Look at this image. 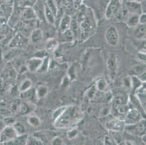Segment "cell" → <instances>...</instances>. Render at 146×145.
<instances>
[{
    "label": "cell",
    "instance_id": "cell-33",
    "mask_svg": "<svg viewBox=\"0 0 146 145\" xmlns=\"http://www.w3.org/2000/svg\"><path fill=\"white\" fill-rule=\"evenodd\" d=\"M121 132H113V131H109V134L114 140L116 144H123L124 142V139L122 137Z\"/></svg>",
    "mask_w": 146,
    "mask_h": 145
},
{
    "label": "cell",
    "instance_id": "cell-38",
    "mask_svg": "<svg viewBox=\"0 0 146 145\" xmlns=\"http://www.w3.org/2000/svg\"><path fill=\"white\" fill-rule=\"evenodd\" d=\"M79 129H78L77 128L72 127L67 132L68 139H70V140H73V139L77 137V136L79 135Z\"/></svg>",
    "mask_w": 146,
    "mask_h": 145
},
{
    "label": "cell",
    "instance_id": "cell-21",
    "mask_svg": "<svg viewBox=\"0 0 146 145\" xmlns=\"http://www.w3.org/2000/svg\"><path fill=\"white\" fill-rule=\"evenodd\" d=\"M59 46V42L54 38H50L47 39L45 44V50L47 52H54L58 50Z\"/></svg>",
    "mask_w": 146,
    "mask_h": 145
},
{
    "label": "cell",
    "instance_id": "cell-5",
    "mask_svg": "<svg viewBox=\"0 0 146 145\" xmlns=\"http://www.w3.org/2000/svg\"><path fill=\"white\" fill-rule=\"evenodd\" d=\"M129 94L125 91L117 92L115 95H113L111 101V109H115L120 106L126 105L129 102Z\"/></svg>",
    "mask_w": 146,
    "mask_h": 145
},
{
    "label": "cell",
    "instance_id": "cell-15",
    "mask_svg": "<svg viewBox=\"0 0 146 145\" xmlns=\"http://www.w3.org/2000/svg\"><path fill=\"white\" fill-rule=\"evenodd\" d=\"M133 36L138 40H145L146 36V26L145 24H138L136 27L134 28Z\"/></svg>",
    "mask_w": 146,
    "mask_h": 145
},
{
    "label": "cell",
    "instance_id": "cell-37",
    "mask_svg": "<svg viewBox=\"0 0 146 145\" xmlns=\"http://www.w3.org/2000/svg\"><path fill=\"white\" fill-rule=\"evenodd\" d=\"M144 72H145V66H136L132 68L131 70L132 75H135V76H139Z\"/></svg>",
    "mask_w": 146,
    "mask_h": 145
},
{
    "label": "cell",
    "instance_id": "cell-34",
    "mask_svg": "<svg viewBox=\"0 0 146 145\" xmlns=\"http://www.w3.org/2000/svg\"><path fill=\"white\" fill-rule=\"evenodd\" d=\"M62 36L66 42H73L75 39V35L71 28H69L64 33H62Z\"/></svg>",
    "mask_w": 146,
    "mask_h": 145
},
{
    "label": "cell",
    "instance_id": "cell-13",
    "mask_svg": "<svg viewBox=\"0 0 146 145\" xmlns=\"http://www.w3.org/2000/svg\"><path fill=\"white\" fill-rule=\"evenodd\" d=\"M71 21H72V18L69 15H63L60 18V21L59 26H58V30L61 34L64 33L69 28H71Z\"/></svg>",
    "mask_w": 146,
    "mask_h": 145
},
{
    "label": "cell",
    "instance_id": "cell-6",
    "mask_svg": "<svg viewBox=\"0 0 146 145\" xmlns=\"http://www.w3.org/2000/svg\"><path fill=\"white\" fill-rule=\"evenodd\" d=\"M145 118L143 114L137 109H129L124 115V122L125 125L134 124L139 122L140 120Z\"/></svg>",
    "mask_w": 146,
    "mask_h": 145
},
{
    "label": "cell",
    "instance_id": "cell-48",
    "mask_svg": "<svg viewBox=\"0 0 146 145\" xmlns=\"http://www.w3.org/2000/svg\"><path fill=\"white\" fill-rule=\"evenodd\" d=\"M138 58L142 60L143 62H145V52L143 51V52H140L138 53Z\"/></svg>",
    "mask_w": 146,
    "mask_h": 145
},
{
    "label": "cell",
    "instance_id": "cell-2",
    "mask_svg": "<svg viewBox=\"0 0 146 145\" xmlns=\"http://www.w3.org/2000/svg\"><path fill=\"white\" fill-rule=\"evenodd\" d=\"M145 119L143 118L142 120H140V121L136 123L125 125L124 131H125L127 134H130V135L141 137L142 136L145 134Z\"/></svg>",
    "mask_w": 146,
    "mask_h": 145
},
{
    "label": "cell",
    "instance_id": "cell-18",
    "mask_svg": "<svg viewBox=\"0 0 146 145\" xmlns=\"http://www.w3.org/2000/svg\"><path fill=\"white\" fill-rule=\"evenodd\" d=\"M44 4L42 2V0H38L34 5V9L35 14L36 15L37 19L40 20V21H43V18H44Z\"/></svg>",
    "mask_w": 146,
    "mask_h": 145
},
{
    "label": "cell",
    "instance_id": "cell-7",
    "mask_svg": "<svg viewBox=\"0 0 146 145\" xmlns=\"http://www.w3.org/2000/svg\"><path fill=\"white\" fill-rule=\"evenodd\" d=\"M106 41L110 46H115L118 44L119 41V34L118 29L114 26H111L105 33Z\"/></svg>",
    "mask_w": 146,
    "mask_h": 145
},
{
    "label": "cell",
    "instance_id": "cell-45",
    "mask_svg": "<svg viewBox=\"0 0 146 145\" xmlns=\"http://www.w3.org/2000/svg\"><path fill=\"white\" fill-rule=\"evenodd\" d=\"M51 144L52 145H63L65 144L64 141L59 136H55L51 141Z\"/></svg>",
    "mask_w": 146,
    "mask_h": 145
},
{
    "label": "cell",
    "instance_id": "cell-31",
    "mask_svg": "<svg viewBox=\"0 0 146 145\" xmlns=\"http://www.w3.org/2000/svg\"><path fill=\"white\" fill-rule=\"evenodd\" d=\"M44 144V142L39 138L38 136H36L34 135L28 136L27 142L26 145H42Z\"/></svg>",
    "mask_w": 146,
    "mask_h": 145
},
{
    "label": "cell",
    "instance_id": "cell-44",
    "mask_svg": "<svg viewBox=\"0 0 146 145\" xmlns=\"http://www.w3.org/2000/svg\"><path fill=\"white\" fill-rule=\"evenodd\" d=\"M103 144L106 145L116 144V143H115V142H114V140L110 134L105 136L104 138H103Z\"/></svg>",
    "mask_w": 146,
    "mask_h": 145
},
{
    "label": "cell",
    "instance_id": "cell-35",
    "mask_svg": "<svg viewBox=\"0 0 146 145\" xmlns=\"http://www.w3.org/2000/svg\"><path fill=\"white\" fill-rule=\"evenodd\" d=\"M45 5H47V7L52 12L53 14L55 15V17H56L57 14H58V10H59V7H58V6L57 5V4L55 3V0H46Z\"/></svg>",
    "mask_w": 146,
    "mask_h": 145
},
{
    "label": "cell",
    "instance_id": "cell-24",
    "mask_svg": "<svg viewBox=\"0 0 146 145\" xmlns=\"http://www.w3.org/2000/svg\"><path fill=\"white\" fill-rule=\"evenodd\" d=\"M44 19L47 21L50 25L52 26H55V23H56V17L52 12L47 7V6L44 4Z\"/></svg>",
    "mask_w": 146,
    "mask_h": 145
},
{
    "label": "cell",
    "instance_id": "cell-49",
    "mask_svg": "<svg viewBox=\"0 0 146 145\" xmlns=\"http://www.w3.org/2000/svg\"><path fill=\"white\" fill-rule=\"evenodd\" d=\"M73 2H74V6L77 8V7H79L81 6L82 2H83V0H73Z\"/></svg>",
    "mask_w": 146,
    "mask_h": 145
},
{
    "label": "cell",
    "instance_id": "cell-14",
    "mask_svg": "<svg viewBox=\"0 0 146 145\" xmlns=\"http://www.w3.org/2000/svg\"><path fill=\"white\" fill-rule=\"evenodd\" d=\"M20 98L21 100L29 101V102H34L38 99L36 94V89L34 87H31L29 90L20 93Z\"/></svg>",
    "mask_w": 146,
    "mask_h": 145
},
{
    "label": "cell",
    "instance_id": "cell-28",
    "mask_svg": "<svg viewBox=\"0 0 146 145\" xmlns=\"http://www.w3.org/2000/svg\"><path fill=\"white\" fill-rule=\"evenodd\" d=\"M50 67V59L48 56L45 57L42 59V65L40 66V68L39 69L37 73H44L49 70Z\"/></svg>",
    "mask_w": 146,
    "mask_h": 145
},
{
    "label": "cell",
    "instance_id": "cell-40",
    "mask_svg": "<svg viewBox=\"0 0 146 145\" xmlns=\"http://www.w3.org/2000/svg\"><path fill=\"white\" fill-rule=\"evenodd\" d=\"M21 102H22L21 99H15V100L10 104V105L9 106V107H10V109L12 111V113H18V109H19L20 105H21Z\"/></svg>",
    "mask_w": 146,
    "mask_h": 145
},
{
    "label": "cell",
    "instance_id": "cell-9",
    "mask_svg": "<svg viewBox=\"0 0 146 145\" xmlns=\"http://www.w3.org/2000/svg\"><path fill=\"white\" fill-rule=\"evenodd\" d=\"M106 65H107V68L108 70V73H109V76L111 79H113L114 77L116 76V72L118 70V60L115 54L111 53L109 54L107 62H106Z\"/></svg>",
    "mask_w": 146,
    "mask_h": 145
},
{
    "label": "cell",
    "instance_id": "cell-32",
    "mask_svg": "<svg viewBox=\"0 0 146 145\" xmlns=\"http://www.w3.org/2000/svg\"><path fill=\"white\" fill-rule=\"evenodd\" d=\"M14 129L16 131L18 135H21V134H26V128L25 127L24 124L21 122L15 121V123L13 125Z\"/></svg>",
    "mask_w": 146,
    "mask_h": 145
},
{
    "label": "cell",
    "instance_id": "cell-36",
    "mask_svg": "<svg viewBox=\"0 0 146 145\" xmlns=\"http://www.w3.org/2000/svg\"><path fill=\"white\" fill-rule=\"evenodd\" d=\"M12 111L10 110V107L7 106L5 103L0 102V115L2 116L6 117L11 115Z\"/></svg>",
    "mask_w": 146,
    "mask_h": 145
},
{
    "label": "cell",
    "instance_id": "cell-50",
    "mask_svg": "<svg viewBox=\"0 0 146 145\" xmlns=\"http://www.w3.org/2000/svg\"><path fill=\"white\" fill-rule=\"evenodd\" d=\"M134 1H135V2H139V3H141L142 2H143V1H145V0H134Z\"/></svg>",
    "mask_w": 146,
    "mask_h": 145
},
{
    "label": "cell",
    "instance_id": "cell-46",
    "mask_svg": "<svg viewBox=\"0 0 146 145\" xmlns=\"http://www.w3.org/2000/svg\"><path fill=\"white\" fill-rule=\"evenodd\" d=\"M123 85L127 89H131V77H126L123 79Z\"/></svg>",
    "mask_w": 146,
    "mask_h": 145
},
{
    "label": "cell",
    "instance_id": "cell-22",
    "mask_svg": "<svg viewBox=\"0 0 146 145\" xmlns=\"http://www.w3.org/2000/svg\"><path fill=\"white\" fill-rule=\"evenodd\" d=\"M28 134H24L21 135H18L13 139L10 140V142H7L5 144H11V145H26L27 142Z\"/></svg>",
    "mask_w": 146,
    "mask_h": 145
},
{
    "label": "cell",
    "instance_id": "cell-12",
    "mask_svg": "<svg viewBox=\"0 0 146 145\" xmlns=\"http://www.w3.org/2000/svg\"><path fill=\"white\" fill-rule=\"evenodd\" d=\"M124 3L129 14H136L140 15L141 13H143V10H142L141 4L139 2H135L134 0H130L127 2H124Z\"/></svg>",
    "mask_w": 146,
    "mask_h": 145
},
{
    "label": "cell",
    "instance_id": "cell-27",
    "mask_svg": "<svg viewBox=\"0 0 146 145\" xmlns=\"http://www.w3.org/2000/svg\"><path fill=\"white\" fill-rule=\"evenodd\" d=\"M49 92V89L46 85H40L36 89V94L38 99H42L47 95Z\"/></svg>",
    "mask_w": 146,
    "mask_h": 145
},
{
    "label": "cell",
    "instance_id": "cell-4",
    "mask_svg": "<svg viewBox=\"0 0 146 145\" xmlns=\"http://www.w3.org/2000/svg\"><path fill=\"white\" fill-rule=\"evenodd\" d=\"M104 127L108 131L122 132V131H124L125 123H124V121L114 117V118L107 121L104 123Z\"/></svg>",
    "mask_w": 146,
    "mask_h": 145
},
{
    "label": "cell",
    "instance_id": "cell-16",
    "mask_svg": "<svg viewBox=\"0 0 146 145\" xmlns=\"http://www.w3.org/2000/svg\"><path fill=\"white\" fill-rule=\"evenodd\" d=\"M30 42L32 44H39L43 39V32L40 28H34L29 36Z\"/></svg>",
    "mask_w": 146,
    "mask_h": 145
},
{
    "label": "cell",
    "instance_id": "cell-39",
    "mask_svg": "<svg viewBox=\"0 0 146 145\" xmlns=\"http://www.w3.org/2000/svg\"><path fill=\"white\" fill-rule=\"evenodd\" d=\"M111 113V103L110 105H106L101 109L100 112V117L101 118H106L108 115H109Z\"/></svg>",
    "mask_w": 146,
    "mask_h": 145
},
{
    "label": "cell",
    "instance_id": "cell-1",
    "mask_svg": "<svg viewBox=\"0 0 146 145\" xmlns=\"http://www.w3.org/2000/svg\"><path fill=\"white\" fill-rule=\"evenodd\" d=\"M83 118L84 113L80 107L76 105L66 106L60 116L53 121V124L56 128H72Z\"/></svg>",
    "mask_w": 146,
    "mask_h": 145
},
{
    "label": "cell",
    "instance_id": "cell-8",
    "mask_svg": "<svg viewBox=\"0 0 146 145\" xmlns=\"http://www.w3.org/2000/svg\"><path fill=\"white\" fill-rule=\"evenodd\" d=\"M17 136L18 134L13 126H5L0 131V143L5 144Z\"/></svg>",
    "mask_w": 146,
    "mask_h": 145
},
{
    "label": "cell",
    "instance_id": "cell-29",
    "mask_svg": "<svg viewBox=\"0 0 146 145\" xmlns=\"http://www.w3.org/2000/svg\"><path fill=\"white\" fill-rule=\"evenodd\" d=\"M32 87V82L29 78H26V79L23 80L22 82L21 83V84L18 86V91L19 93L23 92V91H26L27 90H29V89Z\"/></svg>",
    "mask_w": 146,
    "mask_h": 145
},
{
    "label": "cell",
    "instance_id": "cell-20",
    "mask_svg": "<svg viewBox=\"0 0 146 145\" xmlns=\"http://www.w3.org/2000/svg\"><path fill=\"white\" fill-rule=\"evenodd\" d=\"M21 18L22 21H28L37 19L35 12L32 7H26V9L23 10L21 15Z\"/></svg>",
    "mask_w": 146,
    "mask_h": 145
},
{
    "label": "cell",
    "instance_id": "cell-42",
    "mask_svg": "<svg viewBox=\"0 0 146 145\" xmlns=\"http://www.w3.org/2000/svg\"><path fill=\"white\" fill-rule=\"evenodd\" d=\"M68 77L69 80H74L76 78V71L75 65H72V66L68 68Z\"/></svg>",
    "mask_w": 146,
    "mask_h": 145
},
{
    "label": "cell",
    "instance_id": "cell-47",
    "mask_svg": "<svg viewBox=\"0 0 146 145\" xmlns=\"http://www.w3.org/2000/svg\"><path fill=\"white\" fill-rule=\"evenodd\" d=\"M146 23V13H143L139 15V24Z\"/></svg>",
    "mask_w": 146,
    "mask_h": 145
},
{
    "label": "cell",
    "instance_id": "cell-26",
    "mask_svg": "<svg viewBox=\"0 0 146 145\" xmlns=\"http://www.w3.org/2000/svg\"><path fill=\"white\" fill-rule=\"evenodd\" d=\"M131 91L132 94H135V91L143 86V83L140 78L135 75H131Z\"/></svg>",
    "mask_w": 146,
    "mask_h": 145
},
{
    "label": "cell",
    "instance_id": "cell-10",
    "mask_svg": "<svg viewBox=\"0 0 146 145\" xmlns=\"http://www.w3.org/2000/svg\"><path fill=\"white\" fill-rule=\"evenodd\" d=\"M42 62V58H37V57L31 58V59L28 60L26 62V70H29L31 73H37L39 69L40 68Z\"/></svg>",
    "mask_w": 146,
    "mask_h": 145
},
{
    "label": "cell",
    "instance_id": "cell-17",
    "mask_svg": "<svg viewBox=\"0 0 146 145\" xmlns=\"http://www.w3.org/2000/svg\"><path fill=\"white\" fill-rule=\"evenodd\" d=\"M103 92H100V91H98L96 89L95 86H91L90 89L86 91L85 93V97L89 99V100H96V99H99L100 97L103 94Z\"/></svg>",
    "mask_w": 146,
    "mask_h": 145
},
{
    "label": "cell",
    "instance_id": "cell-11",
    "mask_svg": "<svg viewBox=\"0 0 146 145\" xmlns=\"http://www.w3.org/2000/svg\"><path fill=\"white\" fill-rule=\"evenodd\" d=\"M35 109L36 105L34 102L23 100L18 110V113L21 115H29V114L31 113Z\"/></svg>",
    "mask_w": 146,
    "mask_h": 145
},
{
    "label": "cell",
    "instance_id": "cell-19",
    "mask_svg": "<svg viewBox=\"0 0 146 145\" xmlns=\"http://www.w3.org/2000/svg\"><path fill=\"white\" fill-rule=\"evenodd\" d=\"M26 38L24 36L18 34L12 39L10 44H9V46L10 48H13V49H16L20 46H23V45L26 44Z\"/></svg>",
    "mask_w": 146,
    "mask_h": 145
},
{
    "label": "cell",
    "instance_id": "cell-3",
    "mask_svg": "<svg viewBox=\"0 0 146 145\" xmlns=\"http://www.w3.org/2000/svg\"><path fill=\"white\" fill-rule=\"evenodd\" d=\"M122 2V0H109L105 13V17L106 19L111 20L116 18L121 7Z\"/></svg>",
    "mask_w": 146,
    "mask_h": 145
},
{
    "label": "cell",
    "instance_id": "cell-23",
    "mask_svg": "<svg viewBox=\"0 0 146 145\" xmlns=\"http://www.w3.org/2000/svg\"><path fill=\"white\" fill-rule=\"evenodd\" d=\"M95 86L97 89L100 92L105 93L109 91V85L104 78H100L95 82Z\"/></svg>",
    "mask_w": 146,
    "mask_h": 145
},
{
    "label": "cell",
    "instance_id": "cell-30",
    "mask_svg": "<svg viewBox=\"0 0 146 145\" xmlns=\"http://www.w3.org/2000/svg\"><path fill=\"white\" fill-rule=\"evenodd\" d=\"M27 122L31 126L36 128L41 125V120L38 116L35 115H30L28 117Z\"/></svg>",
    "mask_w": 146,
    "mask_h": 145
},
{
    "label": "cell",
    "instance_id": "cell-41",
    "mask_svg": "<svg viewBox=\"0 0 146 145\" xmlns=\"http://www.w3.org/2000/svg\"><path fill=\"white\" fill-rule=\"evenodd\" d=\"M66 106H63V107H60L59 108L56 109L55 111L53 112V113L52 114V118L53 121H55L58 118H59L60 116V115L63 113V112L64 111V110L66 109Z\"/></svg>",
    "mask_w": 146,
    "mask_h": 145
},
{
    "label": "cell",
    "instance_id": "cell-43",
    "mask_svg": "<svg viewBox=\"0 0 146 145\" xmlns=\"http://www.w3.org/2000/svg\"><path fill=\"white\" fill-rule=\"evenodd\" d=\"M15 120L14 118L11 117V115H9V116L4 117L3 122L5 124V126H13L15 123Z\"/></svg>",
    "mask_w": 146,
    "mask_h": 145
},
{
    "label": "cell",
    "instance_id": "cell-25",
    "mask_svg": "<svg viewBox=\"0 0 146 145\" xmlns=\"http://www.w3.org/2000/svg\"><path fill=\"white\" fill-rule=\"evenodd\" d=\"M126 24L129 28H134L139 24V15L129 14L125 21Z\"/></svg>",
    "mask_w": 146,
    "mask_h": 145
}]
</instances>
